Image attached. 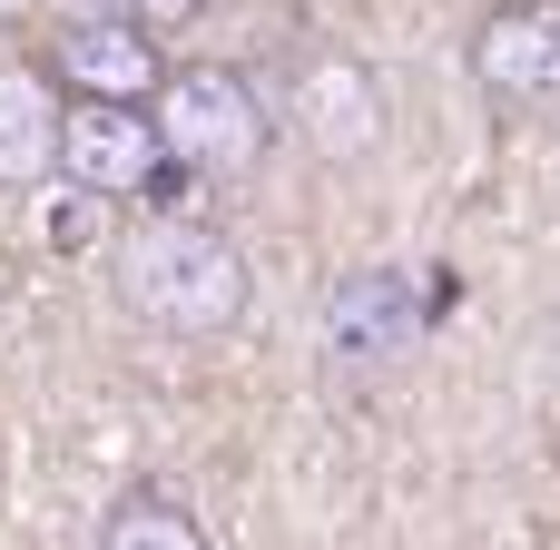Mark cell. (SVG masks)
Wrapping results in <instances>:
<instances>
[{"mask_svg":"<svg viewBox=\"0 0 560 550\" xmlns=\"http://www.w3.org/2000/svg\"><path fill=\"white\" fill-rule=\"evenodd\" d=\"M246 295H256V276H246L236 236H217V226H197V217H148V226H128V246H118V305H128L148 335L217 344V335L246 325Z\"/></svg>","mask_w":560,"mask_h":550,"instance_id":"cell-1","label":"cell"},{"mask_svg":"<svg viewBox=\"0 0 560 550\" xmlns=\"http://www.w3.org/2000/svg\"><path fill=\"white\" fill-rule=\"evenodd\" d=\"M148 128H158L167 167H187V177H256V157H266V138H276L256 79H236V69H217V59L167 69L158 98H148Z\"/></svg>","mask_w":560,"mask_h":550,"instance_id":"cell-2","label":"cell"},{"mask_svg":"<svg viewBox=\"0 0 560 550\" xmlns=\"http://www.w3.org/2000/svg\"><path fill=\"white\" fill-rule=\"evenodd\" d=\"M285 118H295V138L325 157V167H364L374 148H384V79H374V59H354V49H305L295 59V79H285Z\"/></svg>","mask_w":560,"mask_h":550,"instance_id":"cell-3","label":"cell"},{"mask_svg":"<svg viewBox=\"0 0 560 550\" xmlns=\"http://www.w3.org/2000/svg\"><path fill=\"white\" fill-rule=\"evenodd\" d=\"M472 79H482L492 108L551 118L560 108V0H502L472 30Z\"/></svg>","mask_w":560,"mask_h":550,"instance_id":"cell-4","label":"cell"},{"mask_svg":"<svg viewBox=\"0 0 560 550\" xmlns=\"http://www.w3.org/2000/svg\"><path fill=\"white\" fill-rule=\"evenodd\" d=\"M59 177L89 197H138L167 177V148L148 128V108H98V98H59Z\"/></svg>","mask_w":560,"mask_h":550,"instance_id":"cell-5","label":"cell"},{"mask_svg":"<svg viewBox=\"0 0 560 550\" xmlns=\"http://www.w3.org/2000/svg\"><path fill=\"white\" fill-rule=\"evenodd\" d=\"M59 79H69L79 98H98V108H148V98H158V79H167V59H158V39H148V30H128V20H108V10H89V20H69V30H59Z\"/></svg>","mask_w":560,"mask_h":550,"instance_id":"cell-6","label":"cell"},{"mask_svg":"<svg viewBox=\"0 0 560 550\" xmlns=\"http://www.w3.org/2000/svg\"><path fill=\"white\" fill-rule=\"evenodd\" d=\"M413 335H423V295L394 266H364L325 295V344L345 364H394V354H413Z\"/></svg>","mask_w":560,"mask_h":550,"instance_id":"cell-7","label":"cell"},{"mask_svg":"<svg viewBox=\"0 0 560 550\" xmlns=\"http://www.w3.org/2000/svg\"><path fill=\"white\" fill-rule=\"evenodd\" d=\"M59 167V89L0 59V187H39Z\"/></svg>","mask_w":560,"mask_h":550,"instance_id":"cell-8","label":"cell"},{"mask_svg":"<svg viewBox=\"0 0 560 550\" xmlns=\"http://www.w3.org/2000/svg\"><path fill=\"white\" fill-rule=\"evenodd\" d=\"M98 550H217V541L197 531V512L177 492H118L98 522Z\"/></svg>","mask_w":560,"mask_h":550,"instance_id":"cell-9","label":"cell"},{"mask_svg":"<svg viewBox=\"0 0 560 550\" xmlns=\"http://www.w3.org/2000/svg\"><path fill=\"white\" fill-rule=\"evenodd\" d=\"M207 0H108V20H128V30H177V20H197Z\"/></svg>","mask_w":560,"mask_h":550,"instance_id":"cell-10","label":"cell"},{"mask_svg":"<svg viewBox=\"0 0 560 550\" xmlns=\"http://www.w3.org/2000/svg\"><path fill=\"white\" fill-rule=\"evenodd\" d=\"M541 364H551V384H560V305H551V325H541Z\"/></svg>","mask_w":560,"mask_h":550,"instance_id":"cell-11","label":"cell"}]
</instances>
